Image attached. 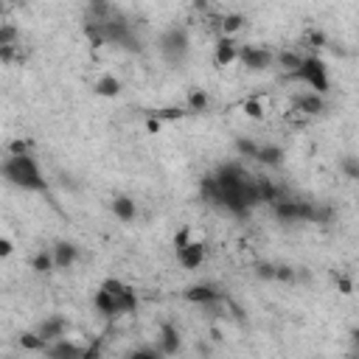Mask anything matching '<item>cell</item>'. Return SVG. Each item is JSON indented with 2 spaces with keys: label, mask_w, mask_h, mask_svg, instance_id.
I'll return each mask as SVG.
<instances>
[{
  "label": "cell",
  "mask_w": 359,
  "mask_h": 359,
  "mask_svg": "<svg viewBox=\"0 0 359 359\" xmlns=\"http://www.w3.org/2000/svg\"><path fill=\"white\" fill-rule=\"evenodd\" d=\"M275 65H278L286 76H295L297 71H301V65H304V56L295 53V51H289V48H284V51L275 53Z\"/></svg>",
  "instance_id": "cell-20"
},
{
  "label": "cell",
  "mask_w": 359,
  "mask_h": 359,
  "mask_svg": "<svg viewBox=\"0 0 359 359\" xmlns=\"http://www.w3.org/2000/svg\"><path fill=\"white\" fill-rule=\"evenodd\" d=\"M32 152V140H25V138H14L6 143V155H28Z\"/></svg>",
  "instance_id": "cell-29"
},
{
  "label": "cell",
  "mask_w": 359,
  "mask_h": 359,
  "mask_svg": "<svg viewBox=\"0 0 359 359\" xmlns=\"http://www.w3.org/2000/svg\"><path fill=\"white\" fill-rule=\"evenodd\" d=\"M245 14L242 12H225L219 20H216V28H219V37H236L238 32L245 28Z\"/></svg>",
  "instance_id": "cell-18"
},
{
  "label": "cell",
  "mask_w": 359,
  "mask_h": 359,
  "mask_svg": "<svg viewBox=\"0 0 359 359\" xmlns=\"http://www.w3.org/2000/svg\"><path fill=\"white\" fill-rule=\"evenodd\" d=\"M289 79L306 84V87L312 90V93H317V96H328V90H332V73H328L325 59L317 56V53L304 56L301 71H297L295 76H289Z\"/></svg>",
  "instance_id": "cell-2"
},
{
  "label": "cell",
  "mask_w": 359,
  "mask_h": 359,
  "mask_svg": "<svg viewBox=\"0 0 359 359\" xmlns=\"http://www.w3.org/2000/svg\"><path fill=\"white\" fill-rule=\"evenodd\" d=\"M51 253H53L56 269H73V267L79 264V256H82L73 242H56V245L51 247Z\"/></svg>",
  "instance_id": "cell-15"
},
{
  "label": "cell",
  "mask_w": 359,
  "mask_h": 359,
  "mask_svg": "<svg viewBox=\"0 0 359 359\" xmlns=\"http://www.w3.org/2000/svg\"><path fill=\"white\" fill-rule=\"evenodd\" d=\"M12 253H14V242H12L9 236H3V238H0V258L6 261V258H9Z\"/></svg>",
  "instance_id": "cell-38"
},
{
  "label": "cell",
  "mask_w": 359,
  "mask_h": 359,
  "mask_svg": "<svg viewBox=\"0 0 359 359\" xmlns=\"http://www.w3.org/2000/svg\"><path fill=\"white\" fill-rule=\"evenodd\" d=\"M146 129L152 132V135H158V132L163 129V121H160V118H155V115H149V121H146Z\"/></svg>",
  "instance_id": "cell-40"
},
{
  "label": "cell",
  "mask_w": 359,
  "mask_h": 359,
  "mask_svg": "<svg viewBox=\"0 0 359 359\" xmlns=\"http://www.w3.org/2000/svg\"><path fill=\"white\" fill-rule=\"evenodd\" d=\"M155 118H160V121H177V118H183L186 115V110H177V107H166V110H158V112H152Z\"/></svg>",
  "instance_id": "cell-35"
},
{
  "label": "cell",
  "mask_w": 359,
  "mask_h": 359,
  "mask_svg": "<svg viewBox=\"0 0 359 359\" xmlns=\"http://www.w3.org/2000/svg\"><path fill=\"white\" fill-rule=\"evenodd\" d=\"M20 348L28 351V354H45L48 343H45L37 332H23V334H20Z\"/></svg>",
  "instance_id": "cell-23"
},
{
  "label": "cell",
  "mask_w": 359,
  "mask_h": 359,
  "mask_svg": "<svg viewBox=\"0 0 359 359\" xmlns=\"http://www.w3.org/2000/svg\"><path fill=\"white\" fill-rule=\"evenodd\" d=\"M68 320L62 317V314H51V317H45L40 325H37V334L51 345V343H59V340H65L68 337Z\"/></svg>",
  "instance_id": "cell-9"
},
{
  "label": "cell",
  "mask_w": 359,
  "mask_h": 359,
  "mask_svg": "<svg viewBox=\"0 0 359 359\" xmlns=\"http://www.w3.org/2000/svg\"><path fill=\"white\" fill-rule=\"evenodd\" d=\"M238 51H242V42H236L233 37H219L214 45V62L216 68H230L238 62Z\"/></svg>",
  "instance_id": "cell-10"
},
{
  "label": "cell",
  "mask_w": 359,
  "mask_h": 359,
  "mask_svg": "<svg viewBox=\"0 0 359 359\" xmlns=\"http://www.w3.org/2000/svg\"><path fill=\"white\" fill-rule=\"evenodd\" d=\"M238 62H242L250 73H264L275 65V51L247 42V45H242V51H238Z\"/></svg>",
  "instance_id": "cell-7"
},
{
  "label": "cell",
  "mask_w": 359,
  "mask_h": 359,
  "mask_svg": "<svg viewBox=\"0 0 359 359\" xmlns=\"http://www.w3.org/2000/svg\"><path fill=\"white\" fill-rule=\"evenodd\" d=\"M93 309L101 314V317H121L118 314V306H115V301H112V295L104 289V286H99L96 289V295H93Z\"/></svg>",
  "instance_id": "cell-19"
},
{
  "label": "cell",
  "mask_w": 359,
  "mask_h": 359,
  "mask_svg": "<svg viewBox=\"0 0 359 359\" xmlns=\"http://www.w3.org/2000/svg\"><path fill=\"white\" fill-rule=\"evenodd\" d=\"M101 286L112 295V301H115V306H118V314H132V312H138L140 301H138L135 286H129V284L121 281V278H107Z\"/></svg>",
  "instance_id": "cell-5"
},
{
  "label": "cell",
  "mask_w": 359,
  "mask_h": 359,
  "mask_svg": "<svg viewBox=\"0 0 359 359\" xmlns=\"http://www.w3.org/2000/svg\"><path fill=\"white\" fill-rule=\"evenodd\" d=\"M188 51H191V40H188V32L186 28H169V32L160 37V53H163V59H169L171 65H177V62H183V59L188 56Z\"/></svg>",
  "instance_id": "cell-4"
},
{
  "label": "cell",
  "mask_w": 359,
  "mask_h": 359,
  "mask_svg": "<svg viewBox=\"0 0 359 359\" xmlns=\"http://www.w3.org/2000/svg\"><path fill=\"white\" fill-rule=\"evenodd\" d=\"M17 40H20L17 25L14 23H0V48H12V45H17Z\"/></svg>",
  "instance_id": "cell-26"
},
{
  "label": "cell",
  "mask_w": 359,
  "mask_h": 359,
  "mask_svg": "<svg viewBox=\"0 0 359 359\" xmlns=\"http://www.w3.org/2000/svg\"><path fill=\"white\" fill-rule=\"evenodd\" d=\"M177 253V261H180V267L183 269H199L202 264H205V256H208V247H205V242H194L191 245H186V247H180V250H174Z\"/></svg>",
  "instance_id": "cell-11"
},
{
  "label": "cell",
  "mask_w": 359,
  "mask_h": 359,
  "mask_svg": "<svg viewBox=\"0 0 359 359\" xmlns=\"http://www.w3.org/2000/svg\"><path fill=\"white\" fill-rule=\"evenodd\" d=\"M183 301H186V304H194V306L211 309V306L227 304V295H225L219 286H214V284H191V286H186V292H183Z\"/></svg>",
  "instance_id": "cell-6"
},
{
  "label": "cell",
  "mask_w": 359,
  "mask_h": 359,
  "mask_svg": "<svg viewBox=\"0 0 359 359\" xmlns=\"http://www.w3.org/2000/svg\"><path fill=\"white\" fill-rule=\"evenodd\" d=\"M306 42H309V48H325L328 45V37H325V32H320V28H314V32H309L306 34Z\"/></svg>",
  "instance_id": "cell-34"
},
{
  "label": "cell",
  "mask_w": 359,
  "mask_h": 359,
  "mask_svg": "<svg viewBox=\"0 0 359 359\" xmlns=\"http://www.w3.org/2000/svg\"><path fill=\"white\" fill-rule=\"evenodd\" d=\"M275 267H278V264H258V267H256V275H258L261 281H275Z\"/></svg>",
  "instance_id": "cell-37"
},
{
  "label": "cell",
  "mask_w": 359,
  "mask_h": 359,
  "mask_svg": "<svg viewBox=\"0 0 359 359\" xmlns=\"http://www.w3.org/2000/svg\"><path fill=\"white\" fill-rule=\"evenodd\" d=\"M32 269H34V273H40V275L53 273V269H56V264H53V253H51V250H40V253H34V256H32Z\"/></svg>",
  "instance_id": "cell-24"
},
{
  "label": "cell",
  "mask_w": 359,
  "mask_h": 359,
  "mask_svg": "<svg viewBox=\"0 0 359 359\" xmlns=\"http://www.w3.org/2000/svg\"><path fill=\"white\" fill-rule=\"evenodd\" d=\"M6 359H12V356H6Z\"/></svg>",
  "instance_id": "cell-42"
},
{
  "label": "cell",
  "mask_w": 359,
  "mask_h": 359,
  "mask_svg": "<svg viewBox=\"0 0 359 359\" xmlns=\"http://www.w3.org/2000/svg\"><path fill=\"white\" fill-rule=\"evenodd\" d=\"M14 56H17V45H12V48H0V62H3V65H12V62H14Z\"/></svg>",
  "instance_id": "cell-39"
},
{
  "label": "cell",
  "mask_w": 359,
  "mask_h": 359,
  "mask_svg": "<svg viewBox=\"0 0 359 359\" xmlns=\"http://www.w3.org/2000/svg\"><path fill=\"white\" fill-rule=\"evenodd\" d=\"M351 343H354V348L359 351V328H354V332H351Z\"/></svg>",
  "instance_id": "cell-41"
},
{
  "label": "cell",
  "mask_w": 359,
  "mask_h": 359,
  "mask_svg": "<svg viewBox=\"0 0 359 359\" xmlns=\"http://www.w3.org/2000/svg\"><path fill=\"white\" fill-rule=\"evenodd\" d=\"M121 90H124L121 79L112 76V73H104V76H99V79L93 82V93H96L99 99H118V96H121Z\"/></svg>",
  "instance_id": "cell-16"
},
{
  "label": "cell",
  "mask_w": 359,
  "mask_h": 359,
  "mask_svg": "<svg viewBox=\"0 0 359 359\" xmlns=\"http://www.w3.org/2000/svg\"><path fill=\"white\" fill-rule=\"evenodd\" d=\"M101 348H104V340H93L90 345H84V356L82 359H101Z\"/></svg>",
  "instance_id": "cell-36"
},
{
  "label": "cell",
  "mask_w": 359,
  "mask_h": 359,
  "mask_svg": "<svg viewBox=\"0 0 359 359\" xmlns=\"http://www.w3.org/2000/svg\"><path fill=\"white\" fill-rule=\"evenodd\" d=\"M334 286H337V292H340V295H345V297H348V295H354V278H351V275L337 273V275H334Z\"/></svg>",
  "instance_id": "cell-31"
},
{
  "label": "cell",
  "mask_w": 359,
  "mask_h": 359,
  "mask_svg": "<svg viewBox=\"0 0 359 359\" xmlns=\"http://www.w3.org/2000/svg\"><path fill=\"white\" fill-rule=\"evenodd\" d=\"M256 160L261 166H269V169H281L284 160H286V152H284V146H278V143H261Z\"/></svg>",
  "instance_id": "cell-17"
},
{
  "label": "cell",
  "mask_w": 359,
  "mask_h": 359,
  "mask_svg": "<svg viewBox=\"0 0 359 359\" xmlns=\"http://www.w3.org/2000/svg\"><path fill=\"white\" fill-rule=\"evenodd\" d=\"M110 211H112V216H115L118 222H124V225H129V222L138 219V205H135V199L127 197V194H115L112 202H110Z\"/></svg>",
  "instance_id": "cell-13"
},
{
  "label": "cell",
  "mask_w": 359,
  "mask_h": 359,
  "mask_svg": "<svg viewBox=\"0 0 359 359\" xmlns=\"http://www.w3.org/2000/svg\"><path fill=\"white\" fill-rule=\"evenodd\" d=\"M45 359H82L84 356V345L73 343V340H59V343H51L42 354Z\"/></svg>",
  "instance_id": "cell-14"
},
{
  "label": "cell",
  "mask_w": 359,
  "mask_h": 359,
  "mask_svg": "<svg viewBox=\"0 0 359 359\" xmlns=\"http://www.w3.org/2000/svg\"><path fill=\"white\" fill-rule=\"evenodd\" d=\"M273 214H275V219L284 222V225H301V222H312V225H314V202L284 197L281 202L273 205Z\"/></svg>",
  "instance_id": "cell-3"
},
{
  "label": "cell",
  "mask_w": 359,
  "mask_h": 359,
  "mask_svg": "<svg viewBox=\"0 0 359 359\" xmlns=\"http://www.w3.org/2000/svg\"><path fill=\"white\" fill-rule=\"evenodd\" d=\"M297 278V273H295V269L289 267V264H278L275 267V281H281V284H292Z\"/></svg>",
  "instance_id": "cell-32"
},
{
  "label": "cell",
  "mask_w": 359,
  "mask_h": 359,
  "mask_svg": "<svg viewBox=\"0 0 359 359\" xmlns=\"http://www.w3.org/2000/svg\"><path fill=\"white\" fill-rule=\"evenodd\" d=\"M340 171L348 177V180H359V158L356 155H345L340 160Z\"/></svg>",
  "instance_id": "cell-28"
},
{
  "label": "cell",
  "mask_w": 359,
  "mask_h": 359,
  "mask_svg": "<svg viewBox=\"0 0 359 359\" xmlns=\"http://www.w3.org/2000/svg\"><path fill=\"white\" fill-rule=\"evenodd\" d=\"M242 112L250 118V121H264V115H267L261 99H245V101H242Z\"/></svg>",
  "instance_id": "cell-25"
},
{
  "label": "cell",
  "mask_w": 359,
  "mask_h": 359,
  "mask_svg": "<svg viewBox=\"0 0 359 359\" xmlns=\"http://www.w3.org/2000/svg\"><path fill=\"white\" fill-rule=\"evenodd\" d=\"M124 359H163V354L158 348H135L129 354H124Z\"/></svg>",
  "instance_id": "cell-30"
},
{
  "label": "cell",
  "mask_w": 359,
  "mask_h": 359,
  "mask_svg": "<svg viewBox=\"0 0 359 359\" xmlns=\"http://www.w3.org/2000/svg\"><path fill=\"white\" fill-rule=\"evenodd\" d=\"M208 107H211V96H208L205 90H199V87H191L188 99H186V110L188 112H208Z\"/></svg>",
  "instance_id": "cell-22"
},
{
  "label": "cell",
  "mask_w": 359,
  "mask_h": 359,
  "mask_svg": "<svg viewBox=\"0 0 359 359\" xmlns=\"http://www.w3.org/2000/svg\"><path fill=\"white\" fill-rule=\"evenodd\" d=\"M256 183H258V199H261V205H264V202H267V205H275V202H281V199H284V191L273 183V180L256 177Z\"/></svg>",
  "instance_id": "cell-21"
},
{
  "label": "cell",
  "mask_w": 359,
  "mask_h": 359,
  "mask_svg": "<svg viewBox=\"0 0 359 359\" xmlns=\"http://www.w3.org/2000/svg\"><path fill=\"white\" fill-rule=\"evenodd\" d=\"M183 348V337H180V328L174 323H160L158 328V351L163 356H177Z\"/></svg>",
  "instance_id": "cell-8"
},
{
  "label": "cell",
  "mask_w": 359,
  "mask_h": 359,
  "mask_svg": "<svg viewBox=\"0 0 359 359\" xmlns=\"http://www.w3.org/2000/svg\"><path fill=\"white\" fill-rule=\"evenodd\" d=\"M0 174H3V180L17 191H25V194H45L48 191V180H45L34 152L6 155V160L0 163Z\"/></svg>",
  "instance_id": "cell-1"
},
{
  "label": "cell",
  "mask_w": 359,
  "mask_h": 359,
  "mask_svg": "<svg viewBox=\"0 0 359 359\" xmlns=\"http://www.w3.org/2000/svg\"><path fill=\"white\" fill-rule=\"evenodd\" d=\"M258 149H261V143H256V140H250V138H236V152L242 155V158H258Z\"/></svg>",
  "instance_id": "cell-27"
},
{
  "label": "cell",
  "mask_w": 359,
  "mask_h": 359,
  "mask_svg": "<svg viewBox=\"0 0 359 359\" xmlns=\"http://www.w3.org/2000/svg\"><path fill=\"white\" fill-rule=\"evenodd\" d=\"M194 238H191V227L188 225H183L177 233H174V250H180V247H186V245H191Z\"/></svg>",
  "instance_id": "cell-33"
},
{
  "label": "cell",
  "mask_w": 359,
  "mask_h": 359,
  "mask_svg": "<svg viewBox=\"0 0 359 359\" xmlns=\"http://www.w3.org/2000/svg\"><path fill=\"white\" fill-rule=\"evenodd\" d=\"M292 104H295V112H304L309 118L325 112V96H317V93H312V90H306V93H297L292 99Z\"/></svg>",
  "instance_id": "cell-12"
}]
</instances>
